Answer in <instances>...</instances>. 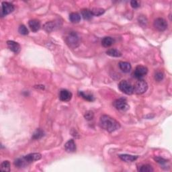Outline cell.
Listing matches in <instances>:
<instances>
[{"label":"cell","instance_id":"32","mask_svg":"<svg viewBox=\"0 0 172 172\" xmlns=\"http://www.w3.org/2000/svg\"><path fill=\"white\" fill-rule=\"evenodd\" d=\"M131 6L133 8H138L140 7V4L139 1H135V0H133V1H131Z\"/></svg>","mask_w":172,"mask_h":172},{"label":"cell","instance_id":"15","mask_svg":"<svg viewBox=\"0 0 172 172\" xmlns=\"http://www.w3.org/2000/svg\"><path fill=\"white\" fill-rule=\"evenodd\" d=\"M118 66L120 67L122 71L124 73H128L130 72L131 70V65L128 62H124V61H120L118 63Z\"/></svg>","mask_w":172,"mask_h":172},{"label":"cell","instance_id":"1","mask_svg":"<svg viewBox=\"0 0 172 172\" xmlns=\"http://www.w3.org/2000/svg\"><path fill=\"white\" fill-rule=\"evenodd\" d=\"M99 124L102 128L109 133H113L120 128V124L108 115H102L100 118Z\"/></svg>","mask_w":172,"mask_h":172},{"label":"cell","instance_id":"30","mask_svg":"<svg viewBox=\"0 0 172 172\" xmlns=\"http://www.w3.org/2000/svg\"><path fill=\"white\" fill-rule=\"evenodd\" d=\"M94 112L92 111H88L86 112L84 115V118L86 119L87 120H92L94 118Z\"/></svg>","mask_w":172,"mask_h":172},{"label":"cell","instance_id":"4","mask_svg":"<svg viewBox=\"0 0 172 172\" xmlns=\"http://www.w3.org/2000/svg\"><path fill=\"white\" fill-rule=\"evenodd\" d=\"M118 88L123 93L126 95H131L134 93L133 86L126 80L121 81L118 84Z\"/></svg>","mask_w":172,"mask_h":172},{"label":"cell","instance_id":"2","mask_svg":"<svg viewBox=\"0 0 172 172\" xmlns=\"http://www.w3.org/2000/svg\"><path fill=\"white\" fill-rule=\"evenodd\" d=\"M66 43L71 48L75 49L80 44V38L75 32H71L65 38Z\"/></svg>","mask_w":172,"mask_h":172},{"label":"cell","instance_id":"16","mask_svg":"<svg viewBox=\"0 0 172 172\" xmlns=\"http://www.w3.org/2000/svg\"><path fill=\"white\" fill-rule=\"evenodd\" d=\"M114 43V39L110 36L104 37L102 40V46L106 47V48L111 47Z\"/></svg>","mask_w":172,"mask_h":172},{"label":"cell","instance_id":"14","mask_svg":"<svg viewBox=\"0 0 172 172\" xmlns=\"http://www.w3.org/2000/svg\"><path fill=\"white\" fill-rule=\"evenodd\" d=\"M119 158L122 161H125V162H133L138 159V156L137 155H131L128 154H123L119 155Z\"/></svg>","mask_w":172,"mask_h":172},{"label":"cell","instance_id":"17","mask_svg":"<svg viewBox=\"0 0 172 172\" xmlns=\"http://www.w3.org/2000/svg\"><path fill=\"white\" fill-rule=\"evenodd\" d=\"M43 28L47 32L50 33L53 31L55 28H56V24L53 21H51V22H47L44 25Z\"/></svg>","mask_w":172,"mask_h":172},{"label":"cell","instance_id":"12","mask_svg":"<svg viewBox=\"0 0 172 172\" xmlns=\"http://www.w3.org/2000/svg\"><path fill=\"white\" fill-rule=\"evenodd\" d=\"M65 149L68 153H73L76 151V144L73 139H71L65 144Z\"/></svg>","mask_w":172,"mask_h":172},{"label":"cell","instance_id":"5","mask_svg":"<svg viewBox=\"0 0 172 172\" xmlns=\"http://www.w3.org/2000/svg\"><path fill=\"white\" fill-rule=\"evenodd\" d=\"M113 106L119 111H126L128 110L129 106L127 104V101L124 98H118L113 102Z\"/></svg>","mask_w":172,"mask_h":172},{"label":"cell","instance_id":"26","mask_svg":"<svg viewBox=\"0 0 172 172\" xmlns=\"http://www.w3.org/2000/svg\"><path fill=\"white\" fill-rule=\"evenodd\" d=\"M1 171H7L9 172L10 171V163L9 161H4L1 163Z\"/></svg>","mask_w":172,"mask_h":172},{"label":"cell","instance_id":"29","mask_svg":"<svg viewBox=\"0 0 172 172\" xmlns=\"http://www.w3.org/2000/svg\"><path fill=\"white\" fill-rule=\"evenodd\" d=\"M154 78L157 81H162L164 78V74L163 72H161V71H157L155 74Z\"/></svg>","mask_w":172,"mask_h":172},{"label":"cell","instance_id":"20","mask_svg":"<svg viewBox=\"0 0 172 172\" xmlns=\"http://www.w3.org/2000/svg\"><path fill=\"white\" fill-rule=\"evenodd\" d=\"M81 16L84 20H91L92 17L94 16L90 10L88 9H83L81 10Z\"/></svg>","mask_w":172,"mask_h":172},{"label":"cell","instance_id":"7","mask_svg":"<svg viewBox=\"0 0 172 172\" xmlns=\"http://www.w3.org/2000/svg\"><path fill=\"white\" fill-rule=\"evenodd\" d=\"M153 26L158 31L162 32L168 28V22L167 21L162 18H158L154 20L153 22Z\"/></svg>","mask_w":172,"mask_h":172},{"label":"cell","instance_id":"9","mask_svg":"<svg viewBox=\"0 0 172 172\" xmlns=\"http://www.w3.org/2000/svg\"><path fill=\"white\" fill-rule=\"evenodd\" d=\"M23 158L26 164H27V165H28L29 164H30L31 163L41 159L42 158V155L39 153H30V154H28L27 155L24 156Z\"/></svg>","mask_w":172,"mask_h":172},{"label":"cell","instance_id":"25","mask_svg":"<svg viewBox=\"0 0 172 172\" xmlns=\"http://www.w3.org/2000/svg\"><path fill=\"white\" fill-rule=\"evenodd\" d=\"M91 12L93 16H100L104 14L105 10L103 8H100V7H94V8L91 10Z\"/></svg>","mask_w":172,"mask_h":172},{"label":"cell","instance_id":"11","mask_svg":"<svg viewBox=\"0 0 172 172\" xmlns=\"http://www.w3.org/2000/svg\"><path fill=\"white\" fill-rule=\"evenodd\" d=\"M7 45L11 51L14 52L16 54H18L20 51V45L18 42L13 41H7Z\"/></svg>","mask_w":172,"mask_h":172},{"label":"cell","instance_id":"19","mask_svg":"<svg viewBox=\"0 0 172 172\" xmlns=\"http://www.w3.org/2000/svg\"><path fill=\"white\" fill-rule=\"evenodd\" d=\"M69 20L71 22H72L73 24L79 23L81 20V16L77 12L71 13L69 14Z\"/></svg>","mask_w":172,"mask_h":172},{"label":"cell","instance_id":"27","mask_svg":"<svg viewBox=\"0 0 172 172\" xmlns=\"http://www.w3.org/2000/svg\"><path fill=\"white\" fill-rule=\"evenodd\" d=\"M18 32L22 35H27L29 33L28 28L26 27L24 25H20L19 28H18Z\"/></svg>","mask_w":172,"mask_h":172},{"label":"cell","instance_id":"24","mask_svg":"<svg viewBox=\"0 0 172 172\" xmlns=\"http://www.w3.org/2000/svg\"><path fill=\"white\" fill-rule=\"evenodd\" d=\"M138 170L140 172H152L154 171V169H153L151 165L146 164V165H142L141 166H140Z\"/></svg>","mask_w":172,"mask_h":172},{"label":"cell","instance_id":"8","mask_svg":"<svg viewBox=\"0 0 172 172\" xmlns=\"http://www.w3.org/2000/svg\"><path fill=\"white\" fill-rule=\"evenodd\" d=\"M148 73V69L142 65H138L134 71V77L137 79H142Z\"/></svg>","mask_w":172,"mask_h":172},{"label":"cell","instance_id":"13","mask_svg":"<svg viewBox=\"0 0 172 172\" xmlns=\"http://www.w3.org/2000/svg\"><path fill=\"white\" fill-rule=\"evenodd\" d=\"M29 27L30 28L31 30L34 32H36L41 28V22L38 20H31L28 22Z\"/></svg>","mask_w":172,"mask_h":172},{"label":"cell","instance_id":"6","mask_svg":"<svg viewBox=\"0 0 172 172\" xmlns=\"http://www.w3.org/2000/svg\"><path fill=\"white\" fill-rule=\"evenodd\" d=\"M15 7L14 5L9 2H2L1 4V16L4 17L6 15L10 14V13L14 12Z\"/></svg>","mask_w":172,"mask_h":172},{"label":"cell","instance_id":"23","mask_svg":"<svg viewBox=\"0 0 172 172\" xmlns=\"http://www.w3.org/2000/svg\"><path fill=\"white\" fill-rule=\"evenodd\" d=\"M44 135V131L41 130V128H38L36 129V131L34 133L32 137V139L34 140H38L40 139H41Z\"/></svg>","mask_w":172,"mask_h":172},{"label":"cell","instance_id":"22","mask_svg":"<svg viewBox=\"0 0 172 172\" xmlns=\"http://www.w3.org/2000/svg\"><path fill=\"white\" fill-rule=\"evenodd\" d=\"M14 165L18 168H23L27 166V164L26 163L23 157L18 158L17 159H16L14 161Z\"/></svg>","mask_w":172,"mask_h":172},{"label":"cell","instance_id":"10","mask_svg":"<svg viewBox=\"0 0 172 172\" xmlns=\"http://www.w3.org/2000/svg\"><path fill=\"white\" fill-rule=\"evenodd\" d=\"M72 94L67 89H61L59 93V99L63 102H69L72 98Z\"/></svg>","mask_w":172,"mask_h":172},{"label":"cell","instance_id":"21","mask_svg":"<svg viewBox=\"0 0 172 172\" xmlns=\"http://www.w3.org/2000/svg\"><path fill=\"white\" fill-rule=\"evenodd\" d=\"M106 54L112 57H120L122 56V53L120 51L116 49H110L106 51Z\"/></svg>","mask_w":172,"mask_h":172},{"label":"cell","instance_id":"31","mask_svg":"<svg viewBox=\"0 0 172 172\" xmlns=\"http://www.w3.org/2000/svg\"><path fill=\"white\" fill-rule=\"evenodd\" d=\"M154 159H155V161H157L158 163L161 164V165H163V164H165V163H166L167 162H168V161H167L166 159H165L161 158V157H155Z\"/></svg>","mask_w":172,"mask_h":172},{"label":"cell","instance_id":"28","mask_svg":"<svg viewBox=\"0 0 172 172\" xmlns=\"http://www.w3.org/2000/svg\"><path fill=\"white\" fill-rule=\"evenodd\" d=\"M138 22L139 23V24L141 25L142 27H145L147 24V20L146 17H145L144 16H141L138 18Z\"/></svg>","mask_w":172,"mask_h":172},{"label":"cell","instance_id":"18","mask_svg":"<svg viewBox=\"0 0 172 172\" xmlns=\"http://www.w3.org/2000/svg\"><path fill=\"white\" fill-rule=\"evenodd\" d=\"M79 95L82 97V98H83L84 100H86L88 102H93L95 100V97L93 96V94H87L83 91H79Z\"/></svg>","mask_w":172,"mask_h":172},{"label":"cell","instance_id":"3","mask_svg":"<svg viewBox=\"0 0 172 172\" xmlns=\"http://www.w3.org/2000/svg\"><path fill=\"white\" fill-rule=\"evenodd\" d=\"M148 89V84L144 79H140L137 81L133 86V91L134 93L141 95L145 93Z\"/></svg>","mask_w":172,"mask_h":172}]
</instances>
